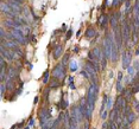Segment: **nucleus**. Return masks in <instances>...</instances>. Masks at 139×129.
Wrapping results in <instances>:
<instances>
[{
  "instance_id": "22",
  "label": "nucleus",
  "mask_w": 139,
  "mask_h": 129,
  "mask_svg": "<svg viewBox=\"0 0 139 129\" xmlns=\"http://www.w3.org/2000/svg\"><path fill=\"white\" fill-rule=\"evenodd\" d=\"M124 89H125V88L123 86L121 82H119V81H118V82H117V91H118V92H123V90H124Z\"/></svg>"
},
{
  "instance_id": "17",
  "label": "nucleus",
  "mask_w": 139,
  "mask_h": 129,
  "mask_svg": "<svg viewBox=\"0 0 139 129\" xmlns=\"http://www.w3.org/2000/svg\"><path fill=\"white\" fill-rule=\"evenodd\" d=\"M69 65H70L69 67H70V71H71V72H75V71L78 69V65H77V62H76V60H70Z\"/></svg>"
},
{
  "instance_id": "28",
  "label": "nucleus",
  "mask_w": 139,
  "mask_h": 129,
  "mask_svg": "<svg viewBox=\"0 0 139 129\" xmlns=\"http://www.w3.org/2000/svg\"><path fill=\"white\" fill-rule=\"evenodd\" d=\"M71 35H72V30H71V29L68 30L67 35H65V40H69L70 38H71Z\"/></svg>"
},
{
  "instance_id": "37",
  "label": "nucleus",
  "mask_w": 139,
  "mask_h": 129,
  "mask_svg": "<svg viewBox=\"0 0 139 129\" xmlns=\"http://www.w3.org/2000/svg\"><path fill=\"white\" fill-rule=\"evenodd\" d=\"M33 124H35V118L31 117V118H30V122H29V126H30V127H32Z\"/></svg>"
},
{
  "instance_id": "14",
  "label": "nucleus",
  "mask_w": 139,
  "mask_h": 129,
  "mask_svg": "<svg viewBox=\"0 0 139 129\" xmlns=\"http://www.w3.org/2000/svg\"><path fill=\"white\" fill-rule=\"evenodd\" d=\"M132 92H133V91H132L131 89H124V90H123V96L125 97V100L127 101V102H130V101H131L132 95H133Z\"/></svg>"
},
{
  "instance_id": "32",
  "label": "nucleus",
  "mask_w": 139,
  "mask_h": 129,
  "mask_svg": "<svg viewBox=\"0 0 139 129\" xmlns=\"http://www.w3.org/2000/svg\"><path fill=\"white\" fill-rule=\"evenodd\" d=\"M29 39L32 42V43H35V42H36V36H35V35L29 36V37H27V40H29Z\"/></svg>"
},
{
  "instance_id": "8",
  "label": "nucleus",
  "mask_w": 139,
  "mask_h": 129,
  "mask_svg": "<svg viewBox=\"0 0 139 129\" xmlns=\"http://www.w3.org/2000/svg\"><path fill=\"white\" fill-rule=\"evenodd\" d=\"M6 3H7L8 5L12 7V10H13L17 14H19L21 11H23V8H21L23 3H21V1H19V0H6Z\"/></svg>"
},
{
  "instance_id": "4",
  "label": "nucleus",
  "mask_w": 139,
  "mask_h": 129,
  "mask_svg": "<svg viewBox=\"0 0 139 129\" xmlns=\"http://www.w3.org/2000/svg\"><path fill=\"white\" fill-rule=\"evenodd\" d=\"M52 76H53V78H57L58 81L63 79V78L65 77V69H64V65H62L61 63H59L58 65H56L55 69L52 70Z\"/></svg>"
},
{
  "instance_id": "18",
  "label": "nucleus",
  "mask_w": 139,
  "mask_h": 129,
  "mask_svg": "<svg viewBox=\"0 0 139 129\" xmlns=\"http://www.w3.org/2000/svg\"><path fill=\"white\" fill-rule=\"evenodd\" d=\"M118 18H117V16L115 14H113L112 17H111V25H112V27H113V30L115 29V27H118Z\"/></svg>"
},
{
  "instance_id": "21",
  "label": "nucleus",
  "mask_w": 139,
  "mask_h": 129,
  "mask_svg": "<svg viewBox=\"0 0 139 129\" xmlns=\"http://www.w3.org/2000/svg\"><path fill=\"white\" fill-rule=\"evenodd\" d=\"M49 77H50V72L48 70L44 72V77H43V83L44 84H48L49 83Z\"/></svg>"
},
{
  "instance_id": "29",
  "label": "nucleus",
  "mask_w": 139,
  "mask_h": 129,
  "mask_svg": "<svg viewBox=\"0 0 139 129\" xmlns=\"http://www.w3.org/2000/svg\"><path fill=\"white\" fill-rule=\"evenodd\" d=\"M59 107H61L62 109H65V108L68 107V102H67V101H64L63 98H62V101H61V105H59Z\"/></svg>"
},
{
  "instance_id": "38",
  "label": "nucleus",
  "mask_w": 139,
  "mask_h": 129,
  "mask_svg": "<svg viewBox=\"0 0 139 129\" xmlns=\"http://www.w3.org/2000/svg\"><path fill=\"white\" fill-rule=\"evenodd\" d=\"M69 82H70V88L71 89H75V85H74V83H72V77H69Z\"/></svg>"
},
{
  "instance_id": "33",
  "label": "nucleus",
  "mask_w": 139,
  "mask_h": 129,
  "mask_svg": "<svg viewBox=\"0 0 139 129\" xmlns=\"http://www.w3.org/2000/svg\"><path fill=\"white\" fill-rule=\"evenodd\" d=\"M106 108H112V100H111L110 97H108V100H107V105H106Z\"/></svg>"
},
{
  "instance_id": "36",
  "label": "nucleus",
  "mask_w": 139,
  "mask_h": 129,
  "mask_svg": "<svg viewBox=\"0 0 139 129\" xmlns=\"http://www.w3.org/2000/svg\"><path fill=\"white\" fill-rule=\"evenodd\" d=\"M120 3V0H113L112 1V7H115V6H118V4Z\"/></svg>"
},
{
  "instance_id": "47",
  "label": "nucleus",
  "mask_w": 139,
  "mask_h": 129,
  "mask_svg": "<svg viewBox=\"0 0 139 129\" xmlns=\"http://www.w3.org/2000/svg\"><path fill=\"white\" fill-rule=\"evenodd\" d=\"M128 1H132V0H128Z\"/></svg>"
},
{
  "instance_id": "27",
  "label": "nucleus",
  "mask_w": 139,
  "mask_h": 129,
  "mask_svg": "<svg viewBox=\"0 0 139 129\" xmlns=\"http://www.w3.org/2000/svg\"><path fill=\"white\" fill-rule=\"evenodd\" d=\"M107 60H108V59L107 58H102V60H101V69L102 70H104V69H106V65H107Z\"/></svg>"
},
{
  "instance_id": "16",
  "label": "nucleus",
  "mask_w": 139,
  "mask_h": 129,
  "mask_svg": "<svg viewBox=\"0 0 139 129\" xmlns=\"http://www.w3.org/2000/svg\"><path fill=\"white\" fill-rule=\"evenodd\" d=\"M49 88L50 89H53V88H58L59 86V82H58V79L57 78H53V79H51L50 82H49Z\"/></svg>"
},
{
  "instance_id": "10",
  "label": "nucleus",
  "mask_w": 139,
  "mask_h": 129,
  "mask_svg": "<svg viewBox=\"0 0 139 129\" xmlns=\"http://www.w3.org/2000/svg\"><path fill=\"white\" fill-rule=\"evenodd\" d=\"M77 124H78L77 118L75 117L74 115H71V114H70V118H69V123H68V128H69V129H77Z\"/></svg>"
},
{
  "instance_id": "2",
  "label": "nucleus",
  "mask_w": 139,
  "mask_h": 129,
  "mask_svg": "<svg viewBox=\"0 0 139 129\" xmlns=\"http://www.w3.org/2000/svg\"><path fill=\"white\" fill-rule=\"evenodd\" d=\"M98 92H99L98 84H92L88 89V94H87V103H88V105H90L93 108L95 105V100H96V96H98Z\"/></svg>"
},
{
  "instance_id": "35",
  "label": "nucleus",
  "mask_w": 139,
  "mask_h": 129,
  "mask_svg": "<svg viewBox=\"0 0 139 129\" xmlns=\"http://www.w3.org/2000/svg\"><path fill=\"white\" fill-rule=\"evenodd\" d=\"M123 77H124V76H123V71H120V72L118 73V81L121 82V81H123Z\"/></svg>"
},
{
  "instance_id": "41",
  "label": "nucleus",
  "mask_w": 139,
  "mask_h": 129,
  "mask_svg": "<svg viewBox=\"0 0 139 129\" xmlns=\"http://www.w3.org/2000/svg\"><path fill=\"white\" fill-rule=\"evenodd\" d=\"M115 16H117L118 20H120V19H121V12H117V13H115Z\"/></svg>"
},
{
  "instance_id": "11",
  "label": "nucleus",
  "mask_w": 139,
  "mask_h": 129,
  "mask_svg": "<svg viewBox=\"0 0 139 129\" xmlns=\"http://www.w3.org/2000/svg\"><path fill=\"white\" fill-rule=\"evenodd\" d=\"M92 53L94 55V57L96 58V60H102L104 58V51H101V49L100 47H94V50L92 51Z\"/></svg>"
},
{
  "instance_id": "30",
  "label": "nucleus",
  "mask_w": 139,
  "mask_h": 129,
  "mask_svg": "<svg viewBox=\"0 0 139 129\" xmlns=\"http://www.w3.org/2000/svg\"><path fill=\"white\" fill-rule=\"evenodd\" d=\"M0 88H1V97H4V95H5V90L7 88H6V85L4 83H1V85H0Z\"/></svg>"
},
{
  "instance_id": "40",
  "label": "nucleus",
  "mask_w": 139,
  "mask_h": 129,
  "mask_svg": "<svg viewBox=\"0 0 139 129\" xmlns=\"http://www.w3.org/2000/svg\"><path fill=\"white\" fill-rule=\"evenodd\" d=\"M83 129H89V121L84 122V127H83Z\"/></svg>"
},
{
  "instance_id": "13",
  "label": "nucleus",
  "mask_w": 139,
  "mask_h": 129,
  "mask_svg": "<svg viewBox=\"0 0 139 129\" xmlns=\"http://www.w3.org/2000/svg\"><path fill=\"white\" fill-rule=\"evenodd\" d=\"M84 36H86V38H88V39H90V38H94L96 36L95 29H94V27H88V29L86 30Z\"/></svg>"
},
{
  "instance_id": "7",
  "label": "nucleus",
  "mask_w": 139,
  "mask_h": 129,
  "mask_svg": "<svg viewBox=\"0 0 139 129\" xmlns=\"http://www.w3.org/2000/svg\"><path fill=\"white\" fill-rule=\"evenodd\" d=\"M1 56H3L6 60H8V62H12V60L16 59V53H14L12 50L6 49L4 45H1Z\"/></svg>"
},
{
  "instance_id": "43",
  "label": "nucleus",
  "mask_w": 139,
  "mask_h": 129,
  "mask_svg": "<svg viewBox=\"0 0 139 129\" xmlns=\"http://www.w3.org/2000/svg\"><path fill=\"white\" fill-rule=\"evenodd\" d=\"M136 110H137V113H139V103L136 104Z\"/></svg>"
},
{
  "instance_id": "48",
  "label": "nucleus",
  "mask_w": 139,
  "mask_h": 129,
  "mask_svg": "<svg viewBox=\"0 0 139 129\" xmlns=\"http://www.w3.org/2000/svg\"><path fill=\"white\" fill-rule=\"evenodd\" d=\"M94 129H96V128H94Z\"/></svg>"
},
{
  "instance_id": "6",
  "label": "nucleus",
  "mask_w": 139,
  "mask_h": 129,
  "mask_svg": "<svg viewBox=\"0 0 139 129\" xmlns=\"http://www.w3.org/2000/svg\"><path fill=\"white\" fill-rule=\"evenodd\" d=\"M39 121H40V126H45V123H48L50 121V113L48 111L46 108H42L39 110Z\"/></svg>"
},
{
  "instance_id": "23",
  "label": "nucleus",
  "mask_w": 139,
  "mask_h": 129,
  "mask_svg": "<svg viewBox=\"0 0 139 129\" xmlns=\"http://www.w3.org/2000/svg\"><path fill=\"white\" fill-rule=\"evenodd\" d=\"M81 76H82V77H84L86 79H90V76H89V73L86 71V69H83V70L81 71Z\"/></svg>"
},
{
  "instance_id": "44",
  "label": "nucleus",
  "mask_w": 139,
  "mask_h": 129,
  "mask_svg": "<svg viewBox=\"0 0 139 129\" xmlns=\"http://www.w3.org/2000/svg\"><path fill=\"white\" fill-rule=\"evenodd\" d=\"M136 55H137V56H138V55H139V49H138V50H137V51H136Z\"/></svg>"
},
{
  "instance_id": "24",
  "label": "nucleus",
  "mask_w": 139,
  "mask_h": 129,
  "mask_svg": "<svg viewBox=\"0 0 139 129\" xmlns=\"http://www.w3.org/2000/svg\"><path fill=\"white\" fill-rule=\"evenodd\" d=\"M0 67H1V69H6V62L3 56L0 57Z\"/></svg>"
},
{
  "instance_id": "31",
  "label": "nucleus",
  "mask_w": 139,
  "mask_h": 129,
  "mask_svg": "<svg viewBox=\"0 0 139 129\" xmlns=\"http://www.w3.org/2000/svg\"><path fill=\"white\" fill-rule=\"evenodd\" d=\"M107 113H108V111H107V110H105L104 113H101V114H100V117H101L102 120H104V121H105V120H106V118H107V115H108V114H107Z\"/></svg>"
},
{
  "instance_id": "26",
  "label": "nucleus",
  "mask_w": 139,
  "mask_h": 129,
  "mask_svg": "<svg viewBox=\"0 0 139 129\" xmlns=\"http://www.w3.org/2000/svg\"><path fill=\"white\" fill-rule=\"evenodd\" d=\"M68 60H69V55H65V56L63 57V59H62V62H61V64L62 65H67V63H68Z\"/></svg>"
},
{
  "instance_id": "39",
  "label": "nucleus",
  "mask_w": 139,
  "mask_h": 129,
  "mask_svg": "<svg viewBox=\"0 0 139 129\" xmlns=\"http://www.w3.org/2000/svg\"><path fill=\"white\" fill-rule=\"evenodd\" d=\"M134 69L139 71V62H134Z\"/></svg>"
},
{
  "instance_id": "25",
  "label": "nucleus",
  "mask_w": 139,
  "mask_h": 129,
  "mask_svg": "<svg viewBox=\"0 0 139 129\" xmlns=\"http://www.w3.org/2000/svg\"><path fill=\"white\" fill-rule=\"evenodd\" d=\"M110 126H108V129H118V127H117V123H115L114 121H112V120H110Z\"/></svg>"
},
{
  "instance_id": "46",
  "label": "nucleus",
  "mask_w": 139,
  "mask_h": 129,
  "mask_svg": "<svg viewBox=\"0 0 139 129\" xmlns=\"http://www.w3.org/2000/svg\"><path fill=\"white\" fill-rule=\"evenodd\" d=\"M19 1H21V3H24V0H19Z\"/></svg>"
},
{
  "instance_id": "19",
  "label": "nucleus",
  "mask_w": 139,
  "mask_h": 129,
  "mask_svg": "<svg viewBox=\"0 0 139 129\" xmlns=\"http://www.w3.org/2000/svg\"><path fill=\"white\" fill-rule=\"evenodd\" d=\"M134 120H136V113H133V111L131 110L127 115V121H128V123L131 124L132 122H134Z\"/></svg>"
},
{
  "instance_id": "1",
  "label": "nucleus",
  "mask_w": 139,
  "mask_h": 129,
  "mask_svg": "<svg viewBox=\"0 0 139 129\" xmlns=\"http://www.w3.org/2000/svg\"><path fill=\"white\" fill-rule=\"evenodd\" d=\"M113 36L114 35H112V33H107L104 40V56L107 59H111V57H112V42L114 39Z\"/></svg>"
},
{
  "instance_id": "20",
  "label": "nucleus",
  "mask_w": 139,
  "mask_h": 129,
  "mask_svg": "<svg viewBox=\"0 0 139 129\" xmlns=\"http://www.w3.org/2000/svg\"><path fill=\"white\" fill-rule=\"evenodd\" d=\"M134 71H136V69H134V66H132V65H130V66L127 67V72L131 78L134 77Z\"/></svg>"
},
{
  "instance_id": "34",
  "label": "nucleus",
  "mask_w": 139,
  "mask_h": 129,
  "mask_svg": "<svg viewBox=\"0 0 139 129\" xmlns=\"http://www.w3.org/2000/svg\"><path fill=\"white\" fill-rule=\"evenodd\" d=\"M108 126H110V122L104 121V123H102V129H108Z\"/></svg>"
},
{
  "instance_id": "12",
  "label": "nucleus",
  "mask_w": 139,
  "mask_h": 129,
  "mask_svg": "<svg viewBox=\"0 0 139 129\" xmlns=\"http://www.w3.org/2000/svg\"><path fill=\"white\" fill-rule=\"evenodd\" d=\"M62 53H63V46L57 45L56 47H55V50H53V52H52V57L55 59H57L62 56Z\"/></svg>"
},
{
  "instance_id": "3",
  "label": "nucleus",
  "mask_w": 139,
  "mask_h": 129,
  "mask_svg": "<svg viewBox=\"0 0 139 129\" xmlns=\"http://www.w3.org/2000/svg\"><path fill=\"white\" fill-rule=\"evenodd\" d=\"M131 23L127 22V19H124L123 26H121V32H123V40L124 43H128L130 37H131Z\"/></svg>"
},
{
  "instance_id": "9",
  "label": "nucleus",
  "mask_w": 139,
  "mask_h": 129,
  "mask_svg": "<svg viewBox=\"0 0 139 129\" xmlns=\"http://www.w3.org/2000/svg\"><path fill=\"white\" fill-rule=\"evenodd\" d=\"M17 75H18V71H17L16 67H13V66L8 67L7 69V83H12L13 79L17 77Z\"/></svg>"
},
{
  "instance_id": "15",
  "label": "nucleus",
  "mask_w": 139,
  "mask_h": 129,
  "mask_svg": "<svg viewBox=\"0 0 139 129\" xmlns=\"http://www.w3.org/2000/svg\"><path fill=\"white\" fill-rule=\"evenodd\" d=\"M108 19L110 18H108L107 14H104V16L100 18V27H101V29H105V27H106L107 23H108Z\"/></svg>"
},
{
  "instance_id": "45",
  "label": "nucleus",
  "mask_w": 139,
  "mask_h": 129,
  "mask_svg": "<svg viewBox=\"0 0 139 129\" xmlns=\"http://www.w3.org/2000/svg\"><path fill=\"white\" fill-rule=\"evenodd\" d=\"M24 129H30V126H27V127H25Z\"/></svg>"
},
{
  "instance_id": "42",
  "label": "nucleus",
  "mask_w": 139,
  "mask_h": 129,
  "mask_svg": "<svg viewBox=\"0 0 139 129\" xmlns=\"http://www.w3.org/2000/svg\"><path fill=\"white\" fill-rule=\"evenodd\" d=\"M38 100H39V98H38V96H36V97H35V100H33V103H35V104H37V103H38Z\"/></svg>"
},
{
  "instance_id": "5",
  "label": "nucleus",
  "mask_w": 139,
  "mask_h": 129,
  "mask_svg": "<svg viewBox=\"0 0 139 129\" xmlns=\"http://www.w3.org/2000/svg\"><path fill=\"white\" fill-rule=\"evenodd\" d=\"M121 60H123V69H126L131 65V60H132V53L130 52V50H126L123 52L121 55Z\"/></svg>"
}]
</instances>
